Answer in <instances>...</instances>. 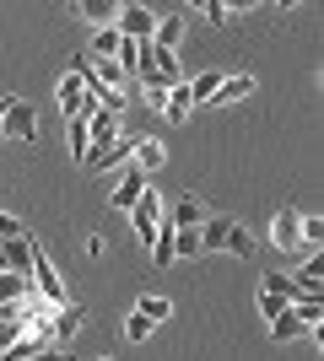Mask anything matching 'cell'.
Listing matches in <instances>:
<instances>
[{"instance_id": "obj_1", "label": "cell", "mask_w": 324, "mask_h": 361, "mask_svg": "<svg viewBox=\"0 0 324 361\" xmlns=\"http://www.w3.org/2000/svg\"><path fill=\"white\" fill-rule=\"evenodd\" d=\"M28 281H32V291H38V302L44 307H65L71 302V291H65V275L54 270V259L32 243V264H28Z\"/></svg>"}, {"instance_id": "obj_2", "label": "cell", "mask_w": 324, "mask_h": 361, "mask_svg": "<svg viewBox=\"0 0 324 361\" xmlns=\"http://www.w3.org/2000/svg\"><path fill=\"white\" fill-rule=\"evenodd\" d=\"M114 32L119 38H130V44H152V32H157V11H146V6H119V16H114Z\"/></svg>"}, {"instance_id": "obj_3", "label": "cell", "mask_w": 324, "mask_h": 361, "mask_svg": "<svg viewBox=\"0 0 324 361\" xmlns=\"http://www.w3.org/2000/svg\"><path fill=\"white\" fill-rule=\"evenodd\" d=\"M270 243H276L281 254H319V248H308V243H303V211H281L276 221H270Z\"/></svg>"}, {"instance_id": "obj_4", "label": "cell", "mask_w": 324, "mask_h": 361, "mask_svg": "<svg viewBox=\"0 0 324 361\" xmlns=\"http://www.w3.org/2000/svg\"><path fill=\"white\" fill-rule=\"evenodd\" d=\"M140 195H146V173L124 162V167H119V183H114V195H108V205L130 216V211H136V200H140Z\"/></svg>"}, {"instance_id": "obj_5", "label": "cell", "mask_w": 324, "mask_h": 361, "mask_svg": "<svg viewBox=\"0 0 324 361\" xmlns=\"http://www.w3.org/2000/svg\"><path fill=\"white\" fill-rule=\"evenodd\" d=\"M0 135L11 140H38V119H32V108L22 97H6V119H0Z\"/></svg>"}, {"instance_id": "obj_6", "label": "cell", "mask_w": 324, "mask_h": 361, "mask_svg": "<svg viewBox=\"0 0 324 361\" xmlns=\"http://www.w3.org/2000/svg\"><path fill=\"white\" fill-rule=\"evenodd\" d=\"M130 151H136V140L119 135V140H108V146H92L81 162H87V173H108V167H124V162H130Z\"/></svg>"}, {"instance_id": "obj_7", "label": "cell", "mask_w": 324, "mask_h": 361, "mask_svg": "<svg viewBox=\"0 0 324 361\" xmlns=\"http://www.w3.org/2000/svg\"><path fill=\"white\" fill-rule=\"evenodd\" d=\"M130 221H136V232H140L146 243H157V226H162V195H152V189H146V195L136 200Z\"/></svg>"}, {"instance_id": "obj_8", "label": "cell", "mask_w": 324, "mask_h": 361, "mask_svg": "<svg viewBox=\"0 0 324 361\" xmlns=\"http://www.w3.org/2000/svg\"><path fill=\"white\" fill-rule=\"evenodd\" d=\"M60 108H65V119H92V114H97L92 97H87V87H81L76 75H65V81H60Z\"/></svg>"}, {"instance_id": "obj_9", "label": "cell", "mask_w": 324, "mask_h": 361, "mask_svg": "<svg viewBox=\"0 0 324 361\" xmlns=\"http://www.w3.org/2000/svg\"><path fill=\"white\" fill-rule=\"evenodd\" d=\"M81 318H87V307L81 302H65V307H54V318H49V329H54V345H71L81 334Z\"/></svg>"}, {"instance_id": "obj_10", "label": "cell", "mask_w": 324, "mask_h": 361, "mask_svg": "<svg viewBox=\"0 0 324 361\" xmlns=\"http://www.w3.org/2000/svg\"><path fill=\"white\" fill-rule=\"evenodd\" d=\"M248 92H254V75L232 71V75H222V87L211 92V103H205V108H227V103H244Z\"/></svg>"}, {"instance_id": "obj_11", "label": "cell", "mask_w": 324, "mask_h": 361, "mask_svg": "<svg viewBox=\"0 0 324 361\" xmlns=\"http://www.w3.org/2000/svg\"><path fill=\"white\" fill-rule=\"evenodd\" d=\"M32 264V238H6L0 243V270L6 275H28Z\"/></svg>"}, {"instance_id": "obj_12", "label": "cell", "mask_w": 324, "mask_h": 361, "mask_svg": "<svg viewBox=\"0 0 324 361\" xmlns=\"http://www.w3.org/2000/svg\"><path fill=\"white\" fill-rule=\"evenodd\" d=\"M162 162H168V146H162V140H136V151H130V167H140V173L152 178V173H162Z\"/></svg>"}, {"instance_id": "obj_13", "label": "cell", "mask_w": 324, "mask_h": 361, "mask_svg": "<svg viewBox=\"0 0 324 361\" xmlns=\"http://www.w3.org/2000/svg\"><path fill=\"white\" fill-rule=\"evenodd\" d=\"M200 221H205L200 195H184L179 205H173V216H168V226H173V232H200Z\"/></svg>"}, {"instance_id": "obj_14", "label": "cell", "mask_w": 324, "mask_h": 361, "mask_svg": "<svg viewBox=\"0 0 324 361\" xmlns=\"http://www.w3.org/2000/svg\"><path fill=\"white\" fill-rule=\"evenodd\" d=\"M76 16H81V22H87L92 32H103V27H114L119 6H114V0H81V6H76Z\"/></svg>"}, {"instance_id": "obj_15", "label": "cell", "mask_w": 324, "mask_h": 361, "mask_svg": "<svg viewBox=\"0 0 324 361\" xmlns=\"http://www.w3.org/2000/svg\"><path fill=\"white\" fill-rule=\"evenodd\" d=\"M162 114H168V124H184L189 114H195V97H189L184 81H179V87H168V97H162Z\"/></svg>"}, {"instance_id": "obj_16", "label": "cell", "mask_w": 324, "mask_h": 361, "mask_svg": "<svg viewBox=\"0 0 324 361\" xmlns=\"http://www.w3.org/2000/svg\"><path fill=\"white\" fill-rule=\"evenodd\" d=\"M87 135H92V146H108V140L124 135V119L119 114H92V119H87Z\"/></svg>"}, {"instance_id": "obj_17", "label": "cell", "mask_w": 324, "mask_h": 361, "mask_svg": "<svg viewBox=\"0 0 324 361\" xmlns=\"http://www.w3.org/2000/svg\"><path fill=\"white\" fill-rule=\"evenodd\" d=\"M136 313H140V318H146V324L157 329V324H168V318H173V302L162 297V291H146V297L136 302Z\"/></svg>"}, {"instance_id": "obj_18", "label": "cell", "mask_w": 324, "mask_h": 361, "mask_svg": "<svg viewBox=\"0 0 324 361\" xmlns=\"http://www.w3.org/2000/svg\"><path fill=\"white\" fill-rule=\"evenodd\" d=\"M184 38V11H173V16H157V32H152V44L157 49H168L173 54V44Z\"/></svg>"}, {"instance_id": "obj_19", "label": "cell", "mask_w": 324, "mask_h": 361, "mask_svg": "<svg viewBox=\"0 0 324 361\" xmlns=\"http://www.w3.org/2000/svg\"><path fill=\"white\" fill-rule=\"evenodd\" d=\"M119 44H124V38H119L114 27L92 32V49H87V60H92V65H103V60H119Z\"/></svg>"}, {"instance_id": "obj_20", "label": "cell", "mask_w": 324, "mask_h": 361, "mask_svg": "<svg viewBox=\"0 0 324 361\" xmlns=\"http://www.w3.org/2000/svg\"><path fill=\"white\" fill-rule=\"evenodd\" d=\"M227 226H232V216H205L200 221V254H211V248L227 243Z\"/></svg>"}, {"instance_id": "obj_21", "label": "cell", "mask_w": 324, "mask_h": 361, "mask_svg": "<svg viewBox=\"0 0 324 361\" xmlns=\"http://www.w3.org/2000/svg\"><path fill=\"white\" fill-rule=\"evenodd\" d=\"M22 297H38L32 281H28V275H6V270H0V307H11V302H22Z\"/></svg>"}, {"instance_id": "obj_22", "label": "cell", "mask_w": 324, "mask_h": 361, "mask_svg": "<svg viewBox=\"0 0 324 361\" xmlns=\"http://www.w3.org/2000/svg\"><path fill=\"white\" fill-rule=\"evenodd\" d=\"M303 334H313V329L303 324V318H292V307H287L281 318H270V340H303Z\"/></svg>"}, {"instance_id": "obj_23", "label": "cell", "mask_w": 324, "mask_h": 361, "mask_svg": "<svg viewBox=\"0 0 324 361\" xmlns=\"http://www.w3.org/2000/svg\"><path fill=\"white\" fill-rule=\"evenodd\" d=\"M65 146H71V157H87V151H92V135H87V119H65Z\"/></svg>"}, {"instance_id": "obj_24", "label": "cell", "mask_w": 324, "mask_h": 361, "mask_svg": "<svg viewBox=\"0 0 324 361\" xmlns=\"http://www.w3.org/2000/svg\"><path fill=\"white\" fill-rule=\"evenodd\" d=\"M287 307H292V318H303L308 329H319V324H324V302L319 297H297V302H287Z\"/></svg>"}, {"instance_id": "obj_25", "label": "cell", "mask_w": 324, "mask_h": 361, "mask_svg": "<svg viewBox=\"0 0 324 361\" xmlns=\"http://www.w3.org/2000/svg\"><path fill=\"white\" fill-rule=\"evenodd\" d=\"M152 264H157V270H168V264H173V226H168V221L157 226V243H152Z\"/></svg>"}, {"instance_id": "obj_26", "label": "cell", "mask_w": 324, "mask_h": 361, "mask_svg": "<svg viewBox=\"0 0 324 361\" xmlns=\"http://www.w3.org/2000/svg\"><path fill=\"white\" fill-rule=\"evenodd\" d=\"M260 291H265V297H281V302H292V297H297V291H292V275H281V270L260 275Z\"/></svg>"}, {"instance_id": "obj_27", "label": "cell", "mask_w": 324, "mask_h": 361, "mask_svg": "<svg viewBox=\"0 0 324 361\" xmlns=\"http://www.w3.org/2000/svg\"><path fill=\"white\" fill-rule=\"evenodd\" d=\"M222 248H227V254H238V259H248V254H254V238H248V226H244V221H232V226H227V243H222Z\"/></svg>"}, {"instance_id": "obj_28", "label": "cell", "mask_w": 324, "mask_h": 361, "mask_svg": "<svg viewBox=\"0 0 324 361\" xmlns=\"http://www.w3.org/2000/svg\"><path fill=\"white\" fill-rule=\"evenodd\" d=\"M232 16H244V6H227V0H205V22H211V27H222V22H232Z\"/></svg>"}, {"instance_id": "obj_29", "label": "cell", "mask_w": 324, "mask_h": 361, "mask_svg": "<svg viewBox=\"0 0 324 361\" xmlns=\"http://www.w3.org/2000/svg\"><path fill=\"white\" fill-rule=\"evenodd\" d=\"M173 259H200V232H173Z\"/></svg>"}, {"instance_id": "obj_30", "label": "cell", "mask_w": 324, "mask_h": 361, "mask_svg": "<svg viewBox=\"0 0 324 361\" xmlns=\"http://www.w3.org/2000/svg\"><path fill=\"white\" fill-rule=\"evenodd\" d=\"M6 238H28V226H22L6 205H0V243H6Z\"/></svg>"}, {"instance_id": "obj_31", "label": "cell", "mask_w": 324, "mask_h": 361, "mask_svg": "<svg viewBox=\"0 0 324 361\" xmlns=\"http://www.w3.org/2000/svg\"><path fill=\"white\" fill-rule=\"evenodd\" d=\"M16 340H22V324H16L11 313H0V350H6V345H16Z\"/></svg>"}, {"instance_id": "obj_32", "label": "cell", "mask_w": 324, "mask_h": 361, "mask_svg": "<svg viewBox=\"0 0 324 361\" xmlns=\"http://www.w3.org/2000/svg\"><path fill=\"white\" fill-rule=\"evenodd\" d=\"M124 334H130V340L140 345V340H152V324H146L140 313H130V318H124Z\"/></svg>"}, {"instance_id": "obj_33", "label": "cell", "mask_w": 324, "mask_h": 361, "mask_svg": "<svg viewBox=\"0 0 324 361\" xmlns=\"http://www.w3.org/2000/svg\"><path fill=\"white\" fill-rule=\"evenodd\" d=\"M319 238H324V221H319V216H303V243L319 248Z\"/></svg>"}, {"instance_id": "obj_34", "label": "cell", "mask_w": 324, "mask_h": 361, "mask_svg": "<svg viewBox=\"0 0 324 361\" xmlns=\"http://www.w3.org/2000/svg\"><path fill=\"white\" fill-rule=\"evenodd\" d=\"M260 313H265V318H281V313H287V302H281V297H265V291H260Z\"/></svg>"}, {"instance_id": "obj_35", "label": "cell", "mask_w": 324, "mask_h": 361, "mask_svg": "<svg viewBox=\"0 0 324 361\" xmlns=\"http://www.w3.org/2000/svg\"><path fill=\"white\" fill-rule=\"evenodd\" d=\"M28 361H71L65 350H38V356H28Z\"/></svg>"}, {"instance_id": "obj_36", "label": "cell", "mask_w": 324, "mask_h": 361, "mask_svg": "<svg viewBox=\"0 0 324 361\" xmlns=\"http://www.w3.org/2000/svg\"><path fill=\"white\" fill-rule=\"evenodd\" d=\"M0 119H6V97H0Z\"/></svg>"}, {"instance_id": "obj_37", "label": "cell", "mask_w": 324, "mask_h": 361, "mask_svg": "<svg viewBox=\"0 0 324 361\" xmlns=\"http://www.w3.org/2000/svg\"><path fill=\"white\" fill-rule=\"evenodd\" d=\"M103 361H114V356H103Z\"/></svg>"}]
</instances>
